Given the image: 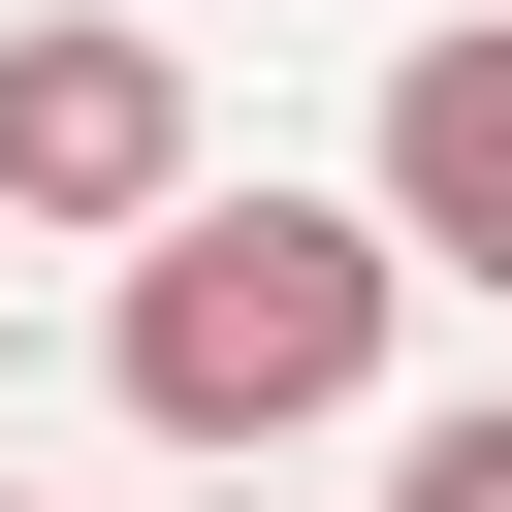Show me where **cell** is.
<instances>
[{
	"mask_svg": "<svg viewBox=\"0 0 512 512\" xmlns=\"http://www.w3.org/2000/svg\"><path fill=\"white\" fill-rule=\"evenodd\" d=\"M384 512H512V384H480V416H416V448H384Z\"/></svg>",
	"mask_w": 512,
	"mask_h": 512,
	"instance_id": "cell-4",
	"label": "cell"
},
{
	"mask_svg": "<svg viewBox=\"0 0 512 512\" xmlns=\"http://www.w3.org/2000/svg\"><path fill=\"white\" fill-rule=\"evenodd\" d=\"M384 320H416V224L384 192H160L128 224V416L192 448V480H256V448H320L352 384H384Z\"/></svg>",
	"mask_w": 512,
	"mask_h": 512,
	"instance_id": "cell-1",
	"label": "cell"
},
{
	"mask_svg": "<svg viewBox=\"0 0 512 512\" xmlns=\"http://www.w3.org/2000/svg\"><path fill=\"white\" fill-rule=\"evenodd\" d=\"M384 224H416V288H512V32L384 64Z\"/></svg>",
	"mask_w": 512,
	"mask_h": 512,
	"instance_id": "cell-3",
	"label": "cell"
},
{
	"mask_svg": "<svg viewBox=\"0 0 512 512\" xmlns=\"http://www.w3.org/2000/svg\"><path fill=\"white\" fill-rule=\"evenodd\" d=\"M0 512H32V480H0Z\"/></svg>",
	"mask_w": 512,
	"mask_h": 512,
	"instance_id": "cell-5",
	"label": "cell"
},
{
	"mask_svg": "<svg viewBox=\"0 0 512 512\" xmlns=\"http://www.w3.org/2000/svg\"><path fill=\"white\" fill-rule=\"evenodd\" d=\"M160 192H192V64H160L128 0H32V32H0V224L128 256Z\"/></svg>",
	"mask_w": 512,
	"mask_h": 512,
	"instance_id": "cell-2",
	"label": "cell"
}]
</instances>
